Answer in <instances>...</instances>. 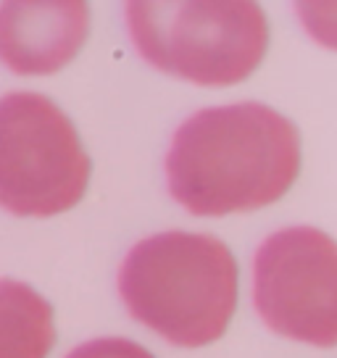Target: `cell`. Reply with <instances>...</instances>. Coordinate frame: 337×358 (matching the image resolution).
<instances>
[{
  "label": "cell",
  "mask_w": 337,
  "mask_h": 358,
  "mask_svg": "<svg viewBox=\"0 0 337 358\" xmlns=\"http://www.w3.org/2000/svg\"><path fill=\"white\" fill-rule=\"evenodd\" d=\"M119 292L137 322L171 345L203 348L235 313L237 264L219 237L161 232L127 253Z\"/></svg>",
  "instance_id": "cell-2"
},
{
  "label": "cell",
  "mask_w": 337,
  "mask_h": 358,
  "mask_svg": "<svg viewBox=\"0 0 337 358\" xmlns=\"http://www.w3.org/2000/svg\"><path fill=\"white\" fill-rule=\"evenodd\" d=\"M253 301L271 332L337 345V243L316 227H285L261 243Z\"/></svg>",
  "instance_id": "cell-5"
},
{
  "label": "cell",
  "mask_w": 337,
  "mask_h": 358,
  "mask_svg": "<svg viewBox=\"0 0 337 358\" xmlns=\"http://www.w3.org/2000/svg\"><path fill=\"white\" fill-rule=\"evenodd\" d=\"M56 343L50 303L19 280H0V358H45Z\"/></svg>",
  "instance_id": "cell-7"
},
{
  "label": "cell",
  "mask_w": 337,
  "mask_h": 358,
  "mask_svg": "<svg viewBox=\"0 0 337 358\" xmlns=\"http://www.w3.org/2000/svg\"><path fill=\"white\" fill-rule=\"evenodd\" d=\"M66 358H156L148 353L143 345H137L132 340L124 337H98L90 343H82L74 348Z\"/></svg>",
  "instance_id": "cell-9"
},
{
  "label": "cell",
  "mask_w": 337,
  "mask_h": 358,
  "mask_svg": "<svg viewBox=\"0 0 337 358\" xmlns=\"http://www.w3.org/2000/svg\"><path fill=\"white\" fill-rule=\"evenodd\" d=\"M124 13L150 66L206 87L250 77L269 45L266 16L248 0H132Z\"/></svg>",
  "instance_id": "cell-3"
},
{
  "label": "cell",
  "mask_w": 337,
  "mask_h": 358,
  "mask_svg": "<svg viewBox=\"0 0 337 358\" xmlns=\"http://www.w3.org/2000/svg\"><path fill=\"white\" fill-rule=\"evenodd\" d=\"M295 13L316 43L337 50V3H295Z\"/></svg>",
  "instance_id": "cell-8"
},
{
  "label": "cell",
  "mask_w": 337,
  "mask_h": 358,
  "mask_svg": "<svg viewBox=\"0 0 337 358\" xmlns=\"http://www.w3.org/2000/svg\"><path fill=\"white\" fill-rule=\"evenodd\" d=\"M90 158L69 116L40 92L0 98V208L56 216L82 201Z\"/></svg>",
  "instance_id": "cell-4"
},
{
  "label": "cell",
  "mask_w": 337,
  "mask_h": 358,
  "mask_svg": "<svg viewBox=\"0 0 337 358\" xmlns=\"http://www.w3.org/2000/svg\"><path fill=\"white\" fill-rule=\"evenodd\" d=\"M298 169L295 124L264 103H232L180 124L166 153V185L195 216H224L280 201Z\"/></svg>",
  "instance_id": "cell-1"
},
{
  "label": "cell",
  "mask_w": 337,
  "mask_h": 358,
  "mask_svg": "<svg viewBox=\"0 0 337 358\" xmlns=\"http://www.w3.org/2000/svg\"><path fill=\"white\" fill-rule=\"evenodd\" d=\"M90 32V11L79 0L0 3V61L16 74L43 77L64 69Z\"/></svg>",
  "instance_id": "cell-6"
}]
</instances>
